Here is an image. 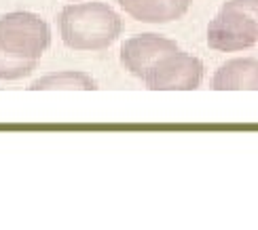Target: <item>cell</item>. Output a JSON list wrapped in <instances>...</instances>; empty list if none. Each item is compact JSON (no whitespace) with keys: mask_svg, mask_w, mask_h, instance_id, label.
Masks as SVG:
<instances>
[{"mask_svg":"<svg viewBox=\"0 0 258 230\" xmlns=\"http://www.w3.org/2000/svg\"><path fill=\"white\" fill-rule=\"evenodd\" d=\"M63 45L74 51H102L123 34V19L104 3H83L61 9L57 17Z\"/></svg>","mask_w":258,"mask_h":230,"instance_id":"cell-1","label":"cell"},{"mask_svg":"<svg viewBox=\"0 0 258 230\" xmlns=\"http://www.w3.org/2000/svg\"><path fill=\"white\" fill-rule=\"evenodd\" d=\"M256 91H258V81H256Z\"/></svg>","mask_w":258,"mask_h":230,"instance_id":"cell-11","label":"cell"},{"mask_svg":"<svg viewBox=\"0 0 258 230\" xmlns=\"http://www.w3.org/2000/svg\"><path fill=\"white\" fill-rule=\"evenodd\" d=\"M220 13L258 38V0H227Z\"/></svg>","mask_w":258,"mask_h":230,"instance_id":"cell-9","label":"cell"},{"mask_svg":"<svg viewBox=\"0 0 258 230\" xmlns=\"http://www.w3.org/2000/svg\"><path fill=\"white\" fill-rule=\"evenodd\" d=\"M256 42H258V38H254L245 30H241L237 24H233V21L229 17H224L222 13H218L208 26V47L212 51L235 53V51L250 49Z\"/></svg>","mask_w":258,"mask_h":230,"instance_id":"cell-7","label":"cell"},{"mask_svg":"<svg viewBox=\"0 0 258 230\" xmlns=\"http://www.w3.org/2000/svg\"><path fill=\"white\" fill-rule=\"evenodd\" d=\"M38 68V59L19 57L0 47V81H19L26 79Z\"/></svg>","mask_w":258,"mask_h":230,"instance_id":"cell-10","label":"cell"},{"mask_svg":"<svg viewBox=\"0 0 258 230\" xmlns=\"http://www.w3.org/2000/svg\"><path fill=\"white\" fill-rule=\"evenodd\" d=\"M116 3L136 21L155 26L178 21L190 9V0H116Z\"/></svg>","mask_w":258,"mask_h":230,"instance_id":"cell-5","label":"cell"},{"mask_svg":"<svg viewBox=\"0 0 258 230\" xmlns=\"http://www.w3.org/2000/svg\"><path fill=\"white\" fill-rule=\"evenodd\" d=\"M258 81V59L241 57L229 59L214 72V91H256Z\"/></svg>","mask_w":258,"mask_h":230,"instance_id":"cell-6","label":"cell"},{"mask_svg":"<svg viewBox=\"0 0 258 230\" xmlns=\"http://www.w3.org/2000/svg\"><path fill=\"white\" fill-rule=\"evenodd\" d=\"M180 47L176 40L161 34H138L123 42L121 47V63L127 72H132L138 79H146L150 68L161 61L165 55L176 53Z\"/></svg>","mask_w":258,"mask_h":230,"instance_id":"cell-4","label":"cell"},{"mask_svg":"<svg viewBox=\"0 0 258 230\" xmlns=\"http://www.w3.org/2000/svg\"><path fill=\"white\" fill-rule=\"evenodd\" d=\"M51 45V28L30 11H13L0 17V47L19 57L40 59Z\"/></svg>","mask_w":258,"mask_h":230,"instance_id":"cell-2","label":"cell"},{"mask_svg":"<svg viewBox=\"0 0 258 230\" xmlns=\"http://www.w3.org/2000/svg\"><path fill=\"white\" fill-rule=\"evenodd\" d=\"M203 81V63L199 57L176 51L157 61L146 74L144 85L150 91H195Z\"/></svg>","mask_w":258,"mask_h":230,"instance_id":"cell-3","label":"cell"},{"mask_svg":"<svg viewBox=\"0 0 258 230\" xmlns=\"http://www.w3.org/2000/svg\"><path fill=\"white\" fill-rule=\"evenodd\" d=\"M32 91H98V83L93 76L81 70H61L51 72L36 79L30 85Z\"/></svg>","mask_w":258,"mask_h":230,"instance_id":"cell-8","label":"cell"}]
</instances>
